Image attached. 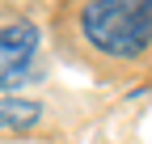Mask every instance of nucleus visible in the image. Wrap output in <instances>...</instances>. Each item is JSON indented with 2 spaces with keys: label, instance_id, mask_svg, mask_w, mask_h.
<instances>
[{
  "label": "nucleus",
  "instance_id": "obj_3",
  "mask_svg": "<svg viewBox=\"0 0 152 144\" xmlns=\"http://www.w3.org/2000/svg\"><path fill=\"white\" fill-rule=\"evenodd\" d=\"M38 119H42V106H34L26 98L0 93V132H30Z\"/></svg>",
  "mask_w": 152,
  "mask_h": 144
},
{
  "label": "nucleus",
  "instance_id": "obj_1",
  "mask_svg": "<svg viewBox=\"0 0 152 144\" xmlns=\"http://www.w3.org/2000/svg\"><path fill=\"white\" fill-rule=\"evenodd\" d=\"M80 30L97 51L114 60H135L152 47V0H89Z\"/></svg>",
  "mask_w": 152,
  "mask_h": 144
},
{
  "label": "nucleus",
  "instance_id": "obj_2",
  "mask_svg": "<svg viewBox=\"0 0 152 144\" xmlns=\"http://www.w3.org/2000/svg\"><path fill=\"white\" fill-rule=\"evenodd\" d=\"M34 55H38V30L30 21H13L0 30V89H17L34 76Z\"/></svg>",
  "mask_w": 152,
  "mask_h": 144
}]
</instances>
